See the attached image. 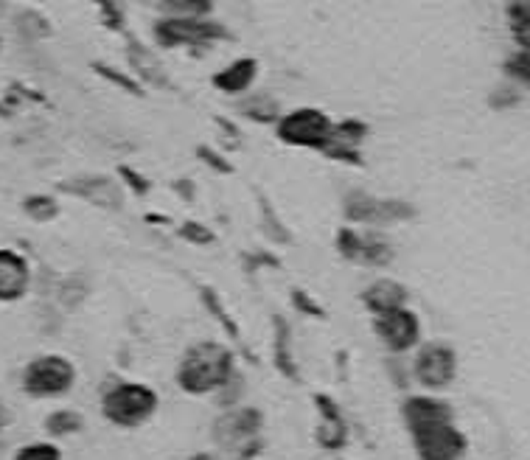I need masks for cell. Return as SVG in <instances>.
I'll list each match as a JSON object with an SVG mask.
<instances>
[{
    "label": "cell",
    "instance_id": "1",
    "mask_svg": "<svg viewBox=\"0 0 530 460\" xmlns=\"http://www.w3.org/2000/svg\"><path fill=\"white\" fill-rule=\"evenodd\" d=\"M419 460H463L469 452L466 435L454 427V413L443 399L410 396L401 407Z\"/></svg>",
    "mask_w": 530,
    "mask_h": 460
},
{
    "label": "cell",
    "instance_id": "2",
    "mask_svg": "<svg viewBox=\"0 0 530 460\" xmlns=\"http://www.w3.org/2000/svg\"><path fill=\"white\" fill-rule=\"evenodd\" d=\"M234 376V354L219 342H197L192 345L177 368V385L192 393L205 396L224 388Z\"/></svg>",
    "mask_w": 530,
    "mask_h": 460
},
{
    "label": "cell",
    "instance_id": "3",
    "mask_svg": "<svg viewBox=\"0 0 530 460\" xmlns=\"http://www.w3.org/2000/svg\"><path fill=\"white\" fill-rule=\"evenodd\" d=\"M155 410H158V393L146 385H135V382L116 385L101 402L104 418L112 421L116 427H127V430L146 424L155 415Z\"/></svg>",
    "mask_w": 530,
    "mask_h": 460
},
{
    "label": "cell",
    "instance_id": "4",
    "mask_svg": "<svg viewBox=\"0 0 530 460\" xmlns=\"http://www.w3.org/2000/svg\"><path fill=\"white\" fill-rule=\"evenodd\" d=\"M412 371L427 391H443L458 373V354L446 342H424L419 354H415Z\"/></svg>",
    "mask_w": 530,
    "mask_h": 460
},
{
    "label": "cell",
    "instance_id": "5",
    "mask_svg": "<svg viewBox=\"0 0 530 460\" xmlns=\"http://www.w3.org/2000/svg\"><path fill=\"white\" fill-rule=\"evenodd\" d=\"M258 430H261V413L253 407H244V410H234V413L222 415L213 424V438L219 446L236 452L242 460L244 449L258 452V441H255Z\"/></svg>",
    "mask_w": 530,
    "mask_h": 460
},
{
    "label": "cell",
    "instance_id": "6",
    "mask_svg": "<svg viewBox=\"0 0 530 460\" xmlns=\"http://www.w3.org/2000/svg\"><path fill=\"white\" fill-rule=\"evenodd\" d=\"M334 124L326 112L320 110H295L278 121V138L295 146H312V149H323L328 135H331Z\"/></svg>",
    "mask_w": 530,
    "mask_h": 460
},
{
    "label": "cell",
    "instance_id": "7",
    "mask_svg": "<svg viewBox=\"0 0 530 460\" xmlns=\"http://www.w3.org/2000/svg\"><path fill=\"white\" fill-rule=\"evenodd\" d=\"M76 371L62 357H40L23 373V388L31 396H62L73 388Z\"/></svg>",
    "mask_w": 530,
    "mask_h": 460
},
{
    "label": "cell",
    "instance_id": "8",
    "mask_svg": "<svg viewBox=\"0 0 530 460\" xmlns=\"http://www.w3.org/2000/svg\"><path fill=\"white\" fill-rule=\"evenodd\" d=\"M373 329L390 351H407L421 337V323L410 309H393L373 318Z\"/></svg>",
    "mask_w": 530,
    "mask_h": 460
},
{
    "label": "cell",
    "instance_id": "9",
    "mask_svg": "<svg viewBox=\"0 0 530 460\" xmlns=\"http://www.w3.org/2000/svg\"><path fill=\"white\" fill-rule=\"evenodd\" d=\"M155 34L163 46H177V43H203V40H211V37H224V28L194 17H169L155 28Z\"/></svg>",
    "mask_w": 530,
    "mask_h": 460
},
{
    "label": "cell",
    "instance_id": "10",
    "mask_svg": "<svg viewBox=\"0 0 530 460\" xmlns=\"http://www.w3.org/2000/svg\"><path fill=\"white\" fill-rule=\"evenodd\" d=\"M339 253L351 261H362L373 267H382L393 258V250L385 239H379L376 234L359 236L354 230H343V234H339Z\"/></svg>",
    "mask_w": 530,
    "mask_h": 460
},
{
    "label": "cell",
    "instance_id": "11",
    "mask_svg": "<svg viewBox=\"0 0 530 460\" xmlns=\"http://www.w3.org/2000/svg\"><path fill=\"white\" fill-rule=\"evenodd\" d=\"M346 211H348V219H357V222H390V219H399V216L410 214L396 200H373V197H365V194L348 197Z\"/></svg>",
    "mask_w": 530,
    "mask_h": 460
},
{
    "label": "cell",
    "instance_id": "12",
    "mask_svg": "<svg viewBox=\"0 0 530 460\" xmlns=\"http://www.w3.org/2000/svg\"><path fill=\"white\" fill-rule=\"evenodd\" d=\"M28 287V264L9 253L0 250V300H15Z\"/></svg>",
    "mask_w": 530,
    "mask_h": 460
},
{
    "label": "cell",
    "instance_id": "13",
    "mask_svg": "<svg viewBox=\"0 0 530 460\" xmlns=\"http://www.w3.org/2000/svg\"><path fill=\"white\" fill-rule=\"evenodd\" d=\"M365 306L373 312V315H385V312H393V309H404V300H407V292L401 284L396 281H376L365 289L362 295Z\"/></svg>",
    "mask_w": 530,
    "mask_h": 460
},
{
    "label": "cell",
    "instance_id": "14",
    "mask_svg": "<svg viewBox=\"0 0 530 460\" xmlns=\"http://www.w3.org/2000/svg\"><path fill=\"white\" fill-rule=\"evenodd\" d=\"M255 79V59H239L213 76V85L224 93H244Z\"/></svg>",
    "mask_w": 530,
    "mask_h": 460
},
{
    "label": "cell",
    "instance_id": "15",
    "mask_svg": "<svg viewBox=\"0 0 530 460\" xmlns=\"http://www.w3.org/2000/svg\"><path fill=\"white\" fill-rule=\"evenodd\" d=\"M362 132H365L362 124H354V121L339 124V127L331 130L323 152H328V155H334V158H348V161H354V146L362 141Z\"/></svg>",
    "mask_w": 530,
    "mask_h": 460
},
{
    "label": "cell",
    "instance_id": "16",
    "mask_svg": "<svg viewBox=\"0 0 530 460\" xmlns=\"http://www.w3.org/2000/svg\"><path fill=\"white\" fill-rule=\"evenodd\" d=\"M317 402L323 404V413H326V421H323V427H320V433H317V441H320L326 449H339V446L346 444V438H348L343 418H339L337 407H331V402H328V399H323V396H320Z\"/></svg>",
    "mask_w": 530,
    "mask_h": 460
},
{
    "label": "cell",
    "instance_id": "17",
    "mask_svg": "<svg viewBox=\"0 0 530 460\" xmlns=\"http://www.w3.org/2000/svg\"><path fill=\"white\" fill-rule=\"evenodd\" d=\"M505 15H508L511 37H514V43L519 46V51H530V0L511 4L505 9Z\"/></svg>",
    "mask_w": 530,
    "mask_h": 460
},
{
    "label": "cell",
    "instance_id": "18",
    "mask_svg": "<svg viewBox=\"0 0 530 460\" xmlns=\"http://www.w3.org/2000/svg\"><path fill=\"white\" fill-rule=\"evenodd\" d=\"M46 427H48L51 435H70V433H76L82 427V415L73 413V410H59L46 421Z\"/></svg>",
    "mask_w": 530,
    "mask_h": 460
},
{
    "label": "cell",
    "instance_id": "19",
    "mask_svg": "<svg viewBox=\"0 0 530 460\" xmlns=\"http://www.w3.org/2000/svg\"><path fill=\"white\" fill-rule=\"evenodd\" d=\"M505 73L514 82L530 88V51H516L514 57L505 59Z\"/></svg>",
    "mask_w": 530,
    "mask_h": 460
},
{
    "label": "cell",
    "instance_id": "20",
    "mask_svg": "<svg viewBox=\"0 0 530 460\" xmlns=\"http://www.w3.org/2000/svg\"><path fill=\"white\" fill-rule=\"evenodd\" d=\"M15 460H62V452L54 444H28L17 452Z\"/></svg>",
    "mask_w": 530,
    "mask_h": 460
},
{
    "label": "cell",
    "instance_id": "21",
    "mask_svg": "<svg viewBox=\"0 0 530 460\" xmlns=\"http://www.w3.org/2000/svg\"><path fill=\"white\" fill-rule=\"evenodd\" d=\"M130 57H132L135 62H143V68H140V70H143V73L149 76V79H151V82H158V85H166V76H163L161 65H158L155 59H151V57H149V54H146L143 48H138V46H135V48L130 51Z\"/></svg>",
    "mask_w": 530,
    "mask_h": 460
},
{
    "label": "cell",
    "instance_id": "22",
    "mask_svg": "<svg viewBox=\"0 0 530 460\" xmlns=\"http://www.w3.org/2000/svg\"><path fill=\"white\" fill-rule=\"evenodd\" d=\"M188 460H219V457L213 452H197V455H192Z\"/></svg>",
    "mask_w": 530,
    "mask_h": 460
}]
</instances>
